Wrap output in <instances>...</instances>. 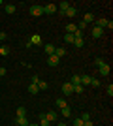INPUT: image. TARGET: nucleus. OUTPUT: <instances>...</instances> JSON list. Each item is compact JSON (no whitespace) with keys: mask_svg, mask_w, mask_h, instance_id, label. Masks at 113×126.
<instances>
[{"mask_svg":"<svg viewBox=\"0 0 113 126\" xmlns=\"http://www.w3.org/2000/svg\"><path fill=\"white\" fill-rule=\"evenodd\" d=\"M0 6H2V0H0Z\"/></svg>","mask_w":113,"mask_h":126,"instance_id":"nucleus-41","label":"nucleus"},{"mask_svg":"<svg viewBox=\"0 0 113 126\" xmlns=\"http://www.w3.org/2000/svg\"><path fill=\"white\" fill-rule=\"evenodd\" d=\"M17 117H27V109H25V107H19V109H17Z\"/></svg>","mask_w":113,"mask_h":126,"instance_id":"nucleus-27","label":"nucleus"},{"mask_svg":"<svg viewBox=\"0 0 113 126\" xmlns=\"http://www.w3.org/2000/svg\"><path fill=\"white\" fill-rule=\"evenodd\" d=\"M6 38H8V36H6V32H0V45H2V42H4Z\"/></svg>","mask_w":113,"mask_h":126,"instance_id":"nucleus-34","label":"nucleus"},{"mask_svg":"<svg viewBox=\"0 0 113 126\" xmlns=\"http://www.w3.org/2000/svg\"><path fill=\"white\" fill-rule=\"evenodd\" d=\"M83 126H94V124H92V121H85V122H83Z\"/></svg>","mask_w":113,"mask_h":126,"instance_id":"nucleus-38","label":"nucleus"},{"mask_svg":"<svg viewBox=\"0 0 113 126\" xmlns=\"http://www.w3.org/2000/svg\"><path fill=\"white\" fill-rule=\"evenodd\" d=\"M6 72H8V70H6L4 66H0V77H4V75H6Z\"/></svg>","mask_w":113,"mask_h":126,"instance_id":"nucleus-35","label":"nucleus"},{"mask_svg":"<svg viewBox=\"0 0 113 126\" xmlns=\"http://www.w3.org/2000/svg\"><path fill=\"white\" fill-rule=\"evenodd\" d=\"M96 26H100V28H109V30H111L113 23L108 21V19H96Z\"/></svg>","mask_w":113,"mask_h":126,"instance_id":"nucleus-1","label":"nucleus"},{"mask_svg":"<svg viewBox=\"0 0 113 126\" xmlns=\"http://www.w3.org/2000/svg\"><path fill=\"white\" fill-rule=\"evenodd\" d=\"M79 119H81L83 122H85V121H91V113H83V115H81Z\"/></svg>","mask_w":113,"mask_h":126,"instance_id":"nucleus-30","label":"nucleus"},{"mask_svg":"<svg viewBox=\"0 0 113 126\" xmlns=\"http://www.w3.org/2000/svg\"><path fill=\"white\" fill-rule=\"evenodd\" d=\"M79 83L81 85H91V75H79Z\"/></svg>","mask_w":113,"mask_h":126,"instance_id":"nucleus-17","label":"nucleus"},{"mask_svg":"<svg viewBox=\"0 0 113 126\" xmlns=\"http://www.w3.org/2000/svg\"><path fill=\"white\" fill-rule=\"evenodd\" d=\"M57 11H59L57 4H47V6H43V13H47V15H53V13H57Z\"/></svg>","mask_w":113,"mask_h":126,"instance_id":"nucleus-2","label":"nucleus"},{"mask_svg":"<svg viewBox=\"0 0 113 126\" xmlns=\"http://www.w3.org/2000/svg\"><path fill=\"white\" fill-rule=\"evenodd\" d=\"M70 83H72V85H81V83H79V75H77V74H75V75H72Z\"/></svg>","mask_w":113,"mask_h":126,"instance_id":"nucleus-26","label":"nucleus"},{"mask_svg":"<svg viewBox=\"0 0 113 126\" xmlns=\"http://www.w3.org/2000/svg\"><path fill=\"white\" fill-rule=\"evenodd\" d=\"M75 30H77V25H75V23H68V25H66V34H75Z\"/></svg>","mask_w":113,"mask_h":126,"instance_id":"nucleus-11","label":"nucleus"},{"mask_svg":"<svg viewBox=\"0 0 113 126\" xmlns=\"http://www.w3.org/2000/svg\"><path fill=\"white\" fill-rule=\"evenodd\" d=\"M64 42L66 43H74V34H64Z\"/></svg>","mask_w":113,"mask_h":126,"instance_id":"nucleus-25","label":"nucleus"},{"mask_svg":"<svg viewBox=\"0 0 113 126\" xmlns=\"http://www.w3.org/2000/svg\"><path fill=\"white\" fill-rule=\"evenodd\" d=\"M108 94L113 96V85H108Z\"/></svg>","mask_w":113,"mask_h":126,"instance_id":"nucleus-36","label":"nucleus"},{"mask_svg":"<svg viewBox=\"0 0 113 126\" xmlns=\"http://www.w3.org/2000/svg\"><path fill=\"white\" fill-rule=\"evenodd\" d=\"M4 10H6V13H10V15H11V13H15V4H6Z\"/></svg>","mask_w":113,"mask_h":126,"instance_id":"nucleus-21","label":"nucleus"},{"mask_svg":"<svg viewBox=\"0 0 113 126\" xmlns=\"http://www.w3.org/2000/svg\"><path fill=\"white\" fill-rule=\"evenodd\" d=\"M15 124L17 126H28V119H27V117H17Z\"/></svg>","mask_w":113,"mask_h":126,"instance_id":"nucleus-13","label":"nucleus"},{"mask_svg":"<svg viewBox=\"0 0 113 126\" xmlns=\"http://www.w3.org/2000/svg\"><path fill=\"white\" fill-rule=\"evenodd\" d=\"M10 55V47H6V45H0V57H8Z\"/></svg>","mask_w":113,"mask_h":126,"instance_id":"nucleus-20","label":"nucleus"},{"mask_svg":"<svg viewBox=\"0 0 113 126\" xmlns=\"http://www.w3.org/2000/svg\"><path fill=\"white\" fill-rule=\"evenodd\" d=\"M70 6H72L70 2H66V0H62L60 4H57V8H59V11H60V13H62V15H64V13H66V10H68Z\"/></svg>","mask_w":113,"mask_h":126,"instance_id":"nucleus-7","label":"nucleus"},{"mask_svg":"<svg viewBox=\"0 0 113 126\" xmlns=\"http://www.w3.org/2000/svg\"><path fill=\"white\" fill-rule=\"evenodd\" d=\"M66 17H75L77 15V8H74V6H70L68 10H66V13H64Z\"/></svg>","mask_w":113,"mask_h":126,"instance_id":"nucleus-14","label":"nucleus"},{"mask_svg":"<svg viewBox=\"0 0 113 126\" xmlns=\"http://www.w3.org/2000/svg\"><path fill=\"white\" fill-rule=\"evenodd\" d=\"M28 92H30V94H38V92H40V90H38V85L30 83L28 85Z\"/></svg>","mask_w":113,"mask_h":126,"instance_id":"nucleus-22","label":"nucleus"},{"mask_svg":"<svg viewBox=\"0 0 113 126\" xmlns=\"http://www.w3.org/2000/svg\"><path fill=\"white\" fill-rule=\"evenodd\" d=\"M83 23H85V25H89V23H94V13L87 11L85 15H83Z\"/></svg>","mask_w":113,"mask_h":126,"instance_id":"nucleus-10","label":"nucleus"},{"mask_svg":"<svg viewBox=\"0 0 113 126\" xmlns=\"http://www.w3.org/2000/svg\"><path fill=\"white\" fill-rule=\"evenodd\" d=\"M43 51L47 53V57L49 55H55V45L53 43H45V45H43Z\"/></svg>","mask_w":113,"mask_h":126,"instance_id":"nucleus-12","label":"nucleus"},{"mask_svg":"<svg viewBox=\"0 0 113 126\" xmlns=\"http://www.w3.org/2000/svg\"><path fill=\"white\" fill-rule=\"evenodd\" d=\"M85 28H87V25H85L83 21H79V25H77V30H81V32H83Z\"/></svg>","mask_w":113,"mask_h":126,"instance_id":"nucleus-32","label":"nucleus"},{"mask_svg":"<svg viewBox=\"0 0 113 126\" xmlns=\"http://www.w3.org/2000/svg\"><path fill=\"white\" fill-rule=\"evenodd\" d=\"M60 115L64 117V119H68V117H72V109L68 107V105H66L64 109H60Z\"/></svg>","mask_w":113,"mask_h":126,"instance_id":"nucleus-18","label":"nucleus"},{"mask_svg":"<svg viewBox=\"0 0 113 126\" xmlns=\"http://www.w3.org/2000/svg\"><path fill=\"white\" fill-rule=\"evenodd\" d=\"M102 64H104V58H100V57H96V58H94V66H96V68H100Z\"/></svg>","mask_w":113,"mask_h":126,"instance_id":"nucleus-28","label":"nucleus"},{"mask_svg":"<svg viewBox=\"0 0 113 126\" xmlns=\"http://www.w3.org/2000/svg\"><path fill=\"white\" fill-rule=\"evenodd\" d=\"M57 126H66V124H64V122H59V124H57Z\"/></svg>","mask_w":113,"mask_h":126,"instance_id":"nucleus-39","label":"nucleus"},{"mask_svg":"<svg viewBox=\"0 0 113 126\" xmlns=\"http://www.w3.org/2000/svg\"><path fill=\"white\" fill-rule=\"evenodd\" d=\"M28 126H40V124H30V122H28Z\"/></svg>","mask_w":113,"mask_h":126,"instance_id":"nucleus-40","label":"nucleus"},{"mask_svg":"<svg viewBox=\"0 0 113 126\" xmlns=\"http://www.w3.org/2000/svg\"><path fill=\"white\" fill-rule=\"evenodd\" d=\"M74 126H83V121H81L79 117H77V119H74Z\"/></svg>","mask_w":113,"mask_h":126,"instance_id":"nucleus-33","label":"nucleus"},{"mask_svg":"<svg viewBox=\"0 0 113 126\" xmlns=\"http://www.w3.org/2000/svg\"><path fill=\"white\" fill-rule=\"evenodd\" d=\"M102 34H104V28H100V26H92V38H102Z\"/></svg>","mask_w":113,"mask_h":126,"instance_id":"nucleus-9","label":"nucleus"},{"mask_svg":"<svg viewBox=\"0 0 113 126\" xmlns=\"http://www.w3.org/2000/svg\"><path fill=\"white\" fill-rule=\"evenodd\" d=\"M91 85L92 87H100V81H98L96 77H91Z\"/></svg>","mask_w":113,"mask_h":126,"instance_id":"nucleus-31","label":"nucleus"},{"mask_svg":"<svg viewBox=\"0 0 113 126\" xmlns=\"http://www.w3.org/2000/svg\"><path fill=\"white\" fill-rule=\"evenodd\" d=\"M72 87H74L75 94H81V92H83V85H72Z\"/></svg>","mask_w":113,"mask_h":126,"instance_id":"nucleus-24","label":"nucleus"},{"mask_svg":"<svg viewBox=\"0 0 113 126\" xmlns=\"http://www.w3.org/2000/svg\"><path fill=\"white\" fill-rule=\"evenodd\" d=\"M30 81H32V83H34V85H36V83H38V81H40V77H38V75H34V77H32V79H30Z\"/></svg>","mask_w":113,"mask_h":126,"instance_id":"nucleus-37","label":"nucleus"},{"mask_svg":"<svg viewBox=\"0 0 113 126\" xmlns=\"http://www.w3.org/2000/svg\"><path fill=\"white\" fill-rule=\"evenodd\" d=\"M40 126H49V121H47V119H45V117H40Z\"/></svg>","mask_w":113,"mask_h":126,"instance_id":"nucleus-29","label":"nucleus"},{"mask_svg":"<svg viewBox=\"0 0 113 126\" xmlns=\"http://www.w3.org/2000/svg\"><path fill=\"white\" fill-rule=\"evenodd\" d=\"M30 15H34V17L43 15V6H30Z\"/></svg>","mask_w":113,"mask_h":126,"instance_id":"nucleus-3","label":"nucleus"},{"mask_svg":"<svg viewBox=\"0 0 113 126\" xmlns=\"http://www.w3.org/2000/svg\"><path fill=\"white\" fill-rule=\"evenodd\" d=\"M98 72H100V75H102V77H108V75H109V72H111V66H109V64H106V62H104L102 66L98 68Z\"/></svg>","mask_w":113,"mask_h":126,"instance_id":"nucleus-4","label":"nucleus"},{"mask_svg":"<svg viewBox=\"0 0 113 126\" xmlns=\"http://www.w3.org/2000/svg\"><path fill=\"white\" fill-rule=\"evenodd\" d=\"M62 92H64V94H68V96H70V94H74V87H72V83H70V81H66V83L62 85Z\"/></svg>","mask_w":113,"mask_h":126,"instance_id":"nucleus-6","label":"nucleus"},{"mask_svg":"<svg viewBox=\"0 0 113 126\" xmlns=\"http://www.w3.org/2000/svg\"><path fill=\"white\" fill-rule=\"evenodd\" d=\"M55 57H59V58L66 57V49L64 47H55Z\"/></svg>","mask_w":113,"mask_h":126,"instance_id":"nucleus-15","label":"nucleus"},{"mask_svg":"<svg viewBox=\"0 0 113 126\" xmlns=\"http://www.w3.org/2000/svg\"><path fill=\"white\" fill-rule=\"evenodd\" d=\"M43 117H45L49 122H55L57 119H59V113H57V111H47V113H45Z\"/></svg>","mask_w":113,"mask_h":126,"instance_id":"nucleus-5","label":"nucleus"},{"mask_svg":"<svg viewBox=\"0 0 113 126\" xmlns=\"http://www.w3.org/2000/svg\"><path fill=\"white\" fill-rule=\"evenodd\" d=\"M59 62H60L59 57H55V55H49L47 57V64L49 66H59Z\"/></svg>","mask_w":113,"mask_h":126,"instance_id":"nucleus-8","label":"nucleus"},{"mask_svg":"<svg viewBox=\"0 0 113 126\" xmlns=\"http://www.w3.org/2000/svg\"><path fill=\"white\" fill-rule=\"evenodd\" d=\"M30 43H32V45H42V36L34 34V36L30 38Z\"/></svg>","mask_w":113,"mask_h":126,"instance_id":"nucleus-16","label":"nucleus"},{"mask_svg":"<svg viewBox=\"0 0 113 126\" xmlns=\"http://www.w3.org/2000/svg\"><path fill=\"white\" fill-rule=\"evenodd\" d=\"M38 90H47V81H38Z\"/></svg>","mask_w":113,"mask_h":126,"instance_id":"nucleus-23","label":"nucleus"},{"mask_svg":"<svg viewBox=\"0 0 113 126\" xmlns=\"http://www.w3.org/2000/svg\"><path fill=\"white\" fill-rule=\"evenodd\" d=\"M66 105H68V102H66L64 98H59V100H57V107H59V109H64Z\"/></svg>","mask_w":113,"mask_h":126,"instance_id":"nucleus-19","label":"nucleus"}]
</instances>
